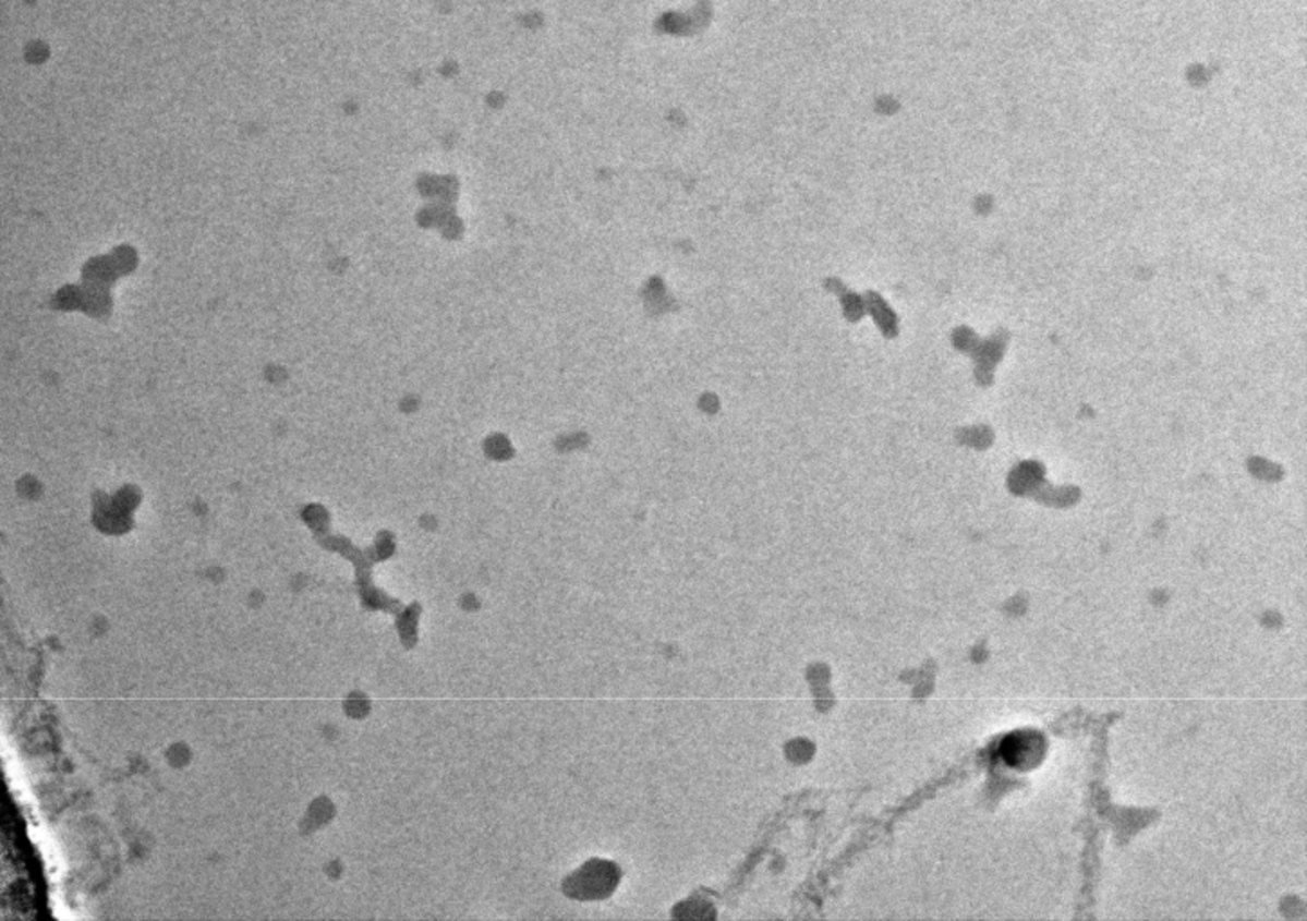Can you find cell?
<instances>
[{"instance_id":"cell-1","label":"cell","mask_w":1307,"mask_h":921,"mask_svg":"<svg viewBox=\"0 0 1307 921\" xmlns=\"http://www.w3.org/2000/svg\"><path fill=\"white\" fill-rule=\"evenodd\" d=\"M616 884L615 868L609 862H588L582 870L564 882V893L571 898L588 900L609 893Z\"/></svg>"}]
</instances>
